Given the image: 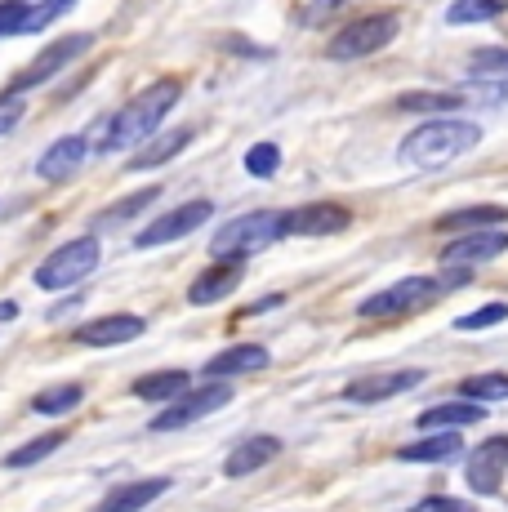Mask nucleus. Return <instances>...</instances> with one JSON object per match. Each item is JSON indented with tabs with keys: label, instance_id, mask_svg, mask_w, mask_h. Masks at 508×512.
Instances as JSON below:
<instances>
[{
	"label": "nucleus",
	"instance_id": "obj_20",
	"mask_svg": "<svg viewBox=\"0 0 508 512\" xmlns=\"http://www.w3.org/2000/svg\"><path fill=\"white\" fill-rule=\"evenodd\" d=\"M459 450H464L459 432H428V437L410 441L406 450H397V459L402 464H455Z\"/></svg>",
	"mask_w": 508,
	"mask_h": 512
},
{
	"label": "nucleus",
	"instance_id": "obj_15",
	"mask_svg": "<svg viewBox=\"0 0 508 512\" xmlns=\"http://www.w3.org/2000/svg\"><path fill=\"white\" fill-rule=\"evenodd\" d=\"M241 281H246V268H241L237 259H219V263H210L205 272H197V281L188 285V303H197V308L219 303V299H228Z\"/></svg>",
	"mask_w": 508,
	"mask_h": 512
},
{
	"label": "nucleus",
	"instance_id": "obj_30",
	"mask_svg": "<svg viewBox=\"0 0 508 512\" xmlns=\"http://www.w3.org/2000/svg\"><path fill=\"white\" fill-rule=\"evenodd\" d=\"M402 107H406V112H437V116H451V112H459V107H464V98H459V90H455V94L419 90V94H406V98H402Z\"/></svg>",
	"mask_w": 508,
	"mask_h": 512
},
{
	"label": "nucleus",
	"instance_id": "obj_29",
	"mask_svg": "<svg viewBox=\"0 0 508 512\" xmlns=\"http://www.w3.org/2000/svg\"><path fill=\"white\" fill-rule=\"evenodd\" d=\"M161 196V187H143V192H134V196H125L121 205H112V210H103L99 219H94V232L99 228H116V223H125V219H134L139 210H148V205Z\"/></svg>",
	"mask_w": 508,
	"mask_h": 512
},
{
	"label": "nucleus",
	"instance_id": "obj_37",
	"mask_svg": "<svg viewBox=\"0 0 508 512\" xmlns=\"http://www.w3.org/2000/svg\"><path fill=\"white\" fill-rule=\"evenodd\" d=\"M410 512H477L468 499H455V495H428V499H419Z\"/></svg>",
	"mask_w": 508,
	"mask_h": 512
},
{
	"label": "nucleus",
	"instance_id": "obj_31",
	"mask_svg": "<svg viewBox=\"0 0 508 512\" xmlns=\"http://www.w3.org/2000/svg\"><path fill=\"white\" fill-rule=\"evenodd\" d=\"M72 5H76V0H41V5H32V9H27V18H23V32H18V36L45 32V27H50L54 18H63Z\"/></svg>",
	"mask_w": 508,
	"mask_h": 512
},
{
	"label": "nucleus",
	"instance_id": "obj_19",
	"mask_svg": "<svg viewBox=\"0 0 508 512\" xmlns=\"http://www.w3.org/2000/svg\"><path fill=\"white\" fill-rule=\"evenodd\" d=\"M85 143L81 134H67V139H58L54 147H45V156L36 161V174L41 179H50V183H58V179H72L76 170H81V161H85Z\"/></svg>",
	"mask_w": 508,
	"mask_h": 512
},
{
	"label": "nucleus",
	"instance_id": "obj_12",
	"mask_svg": "<svg viewBox=\"0 0 508 512\" xmlns=\"http://www.w3.org/2000/svg\"><path fill=\"white\" fill-rule=\"evenodd\" d=\"M148 330V321L134 317V312H112V317H94L85 326H76L72 339L81 348H121V343H134Z\"/></svg>",
	"mask_w": 508,
	"mask_h": 512
},
{
	"label": "nucleus",
	"instance_id": "obj_17",
	"mask_svg": "<svg viewBox=\"0 0 508 512\" xmlns=\"http://www.w3.org/2000/svg\"><path fill=\"white\" fill-rule=\"evenodd\" d=\"M268 348L263 343H232L223 348L219 357L205 361V379H237V374H250V370H263L268 366Z\"/></svg>",
	"mask_w": 508,
	"mask_h": 512
},
{
	"label": "nucleus",
	"instance_id": "obj_7",
	"mask_svg": "<svg viewBox=\"0 0 508 512\" xmlns=\"http://www.w3.org/2000/svg\"><path fill=\"white\" fill-rule=\"evenodd\" d=\"M433 299H442V281H433V277H402V281L388 285V290L370 294L357 312H361V317H402V312H424Z\"/></svg>",
	"mask_w": 508,
	"mask_h": 512
},
{
	"label": "nucleus",
	"instance_id": "obj_33",
	"mask_svg": "<svg viewBox=\"0 0 508 512\" xmlns=\"http://www.w3.org/2000/svg\"><path fill=\"white\" fill-rule=\"evenodd\" d=\"M281 165V147L277 143H254L246 152V170L254 174V179H272Z\"/></svg>",
	"mask_w": 508,
	"mask_h": 512
},
{
	"label": "nucleus",
	"instance_id": "obj_13",
	"mask_svg": "<svg viewBox=\"0 0 508 512\" xmlns=\"http://www.w3.org/2000/svg\"><path fill=\"white\" fill-rule=\"evenodd\" d=\"M428 374L424 370H393V374H366V379H353L344 388V401H357V406H379V401H393L402 392L419 388Z\"/></svg>",
	"mask_w": 508,
	"mask_h": 512
},
{
	"label": "nucleus",
	"instance_id": "obj_4",
	"mask_svg": "<svg viewBox=\"0 0 508 512\" xmlns=\"http://www.w3.org/2000/svg\"><path fill=\"white\" fill-rule=\"evenodd\" d=\"M94 268H99V236H76V241L58 245L50 259L36 268V285L41 290H72Z\"/></svg>",
	"mask_w": 508,
	"mask_h": 512
},
{
	"label": "nucleus",
	"instance_id": "obj_21",
	"mask_svg": "<svg viewBox=\"0 0 508 512\" xmlns=\"http://www.w3.org/2000/svg\"><path fill=\"white\" fill-rule=\"evenodd\" d=\"M192 139H197V130H165V134H156V139H148V143L139 147V152H134V161L125 165V170H134V174L156 170V165L174 161V156H179Z\"/></svg>",
	"mask_w": 508,
	"mask_h": 512
},
{
	"label": "nucleus",
	"instance_id": "obj_8",
	"mask_svg": "<svg viewBox=\"0 0 508 512\" xmlns=\"http://www.w3.org/2000/svg\"><path fill=\"white\" fill-rule=\"evenodd\" d=\"M210 214H214V201H188V205H179V210H165L161 219L148 223V228L134 236V245H139V250H156V245L183 241V236H192L201 223H210Z\"/></svg>",
	"mask_w": 508,
	"mask_h": 512
},
{
	"label": "nucleus",
	"instance_id": "obj_6",
	"mask_svg": "<svg viewBox=\"0 0 508 512\" xmlns=\"http://www.w3.org/2000/svg\"><path fill=\"white\" fill-rule=\"evenodd\" d=\"M393 36H397L393 14H370V18H357V23L339 27V36L326 45V54L335 58V63H353V58H366V54H375V49L393 45Z\"/></svg>",
	"mask_w": 508,
	"mask_h": 512
},
{
	"label": "nucleus",
	"instance_id": "obj_39",
	"mask_svg": "<svg viewBox=\"0 0 508 512\" xmlns=\"http://www.w3.org/2000/svg\"><path fill=\"white\" fill-rule=\"evenodd\" d=\"M14 317H18V303L5 299V303H0V321H14Z\"/></svg>",
	"mask_w": 508,
	"mask_h": 512
},
{
	"label": "nucleus",
	"instance_id": "obj_27",
	"mask_svg": "<svg viewBox=\"0 0 508 512\" xmlns=\"http://www.w3.org/2000/svg\"><path fill=\"white\" fill-rule=\"evenodd\" d=\"M459 397L473 401V406H491V401H508V374H500V370L473 374V379L459 383Z\"/></svg>",
	"mask_w": 508,
	"mask_h": 512
},
{
	"label": "nucleus",
	"instance_id": "obj_3",
	"mask_svg": "<svg viewBox=\"0 0 508 512\" xmlns=\"http://www.w3.org/2000/svg\"><path fill=\"white\" fill-rule=\"evenodd\" d=\"M272 241H281V210H254V214H241V219L223 223L210 241V254L214 259L246 263L250 254L268 250Z\"/></svg>",
	"mask_w": 508,
	"mask_h": 512
},
{
	"label": "nucleus",
	"instance_id": "obj_22",
	"mask_svg": "<svg viewBox=\"0 0 508 512\" xmlns=\"http://www.w3.org/2000/svg\"><path fill=\"white\" fill-rule=\"evenodd\" d=\"M424 432H455L468 428V423L486 419V406H473V401H442V406H428L424 415H415Z\"/></svg>",
	"mask_w": 508,
	"mask_h": 512
},
{
	"label": "nucleus",
	"instance_id": "obj_10",
	"mask_svg": "<svg viewBox=\"0 0 508 512\" xmlns=\"http://www.w3.org/2000/svg\"><path fill=\"white\" fill-rule=\"evenodd\" d=\"M504 472H508V437H486L482 446H473V455H468V464H464L468 490L482 499L500 495Z\"/></svg>",
	"mask_w": 508,
	"mask_h": 512
},
{
	"label": "nucleus",
	"instance_id": "obj_16",
	"mask_svg": "<svg viewBox=\"0 0 508 512\" xmlns=\"http://www.w3.org/2000/svg\"><path fill=\"white\" fill-rule=\"evenodd\" d=\"M165 490H170V477L125 481V486H112V490H107L94 512H143V508H152L156 499L165 495Z\"/></svg>",
	"mask_w": 508,
	"mask_h": 512
},
{
	"label": "nucleus",
	"instance_id": "obj_23",
	"mask_svg": "<svg viewBox=\"0 0 508 512\" xmlns=\"http://www.w3.org/2000/svg\"><path fill=\"white\" fill-rule=\"evenodd\" d=\"M508 223V210L504 205H468V210H451L437 219L442 232H491V228H504Z\"/></svg>",
	"mask_w": 508,
	"mask_h": 512
},
{
	"label": "nucleus",
	"instance_id": "obj_9",
	"mask_svg": "<svg viewBox=\"0 0 508 512\" xmlns=\"http://www.w3.org/2000/svg\"><path fill=\"white\" fill-rule=\"evenodd\" d=\"M90 45H94V36H85V32L58 36V41H54L50 49H41V54H36V63H27V72L14 81V94L32 90V85H45L50 76L63 72V67H72L81 54H90Z\"/></svg>",
	"mask_w": 508,
	"mask_h": 512
},
{
	"label": "nucleus",
	"instance_id": "obj_26",
	"mask_svg": "<svg viewBox=\"0 0 508 512\" xmlns=\"http://www.w3.org/2000/svg\"><path fill=\"white\" fill-rule=\"evenodd\" d=\"M63 446H67V428H54V432H45V437H32L27 446L9 450L5 468H32V464H41V459H50L54 450H63Z\"/></svg>",
	"mask_w": 508,
	"mask_h": 512
},
{
	"label": "nucleus",
	"instance_id": "obj_34",
	"mask_svg": "<svg viewBox=\"0 0 508 512\" xmlns=\"http://www.w3.org/2000/svg\"><path fill=\"white\" fill-rule=\"evenodd\" d=\"M468 72H473L477 81L508 72V49H482V54H473V67H468Z\"/></svg>",
	"mask_w": 508,
	"mask_h": 512
},
{
	"label": "nucleus",
	"instance_id": "obj_36",
	"mask_svg": "<svg viewBox=\"0 0 508 512\" xmlns=\"http://www.w3.org/2000/svg\"><path fill=\"white\" fill-rule=\"evenodd\" d=\"M23 112H27V103H23V94H0V134H9L18 121H23Z\"/></svg>",
	"mask_w": 508,
	"mask_h": 512
},
{
	"label": "nucleus",
	"instance_id": "obj_5",
	"mask_svg": "<svg viewBox=\"0 0 508 512\" xmlns=\"http://www.w3.org/2000/svg\"><path fill=\"white\" fill-rule=\"evenodd\" d=\"M232 401V383L228 379H210V383H197V388H188L183 397H174L170 406L156 415L148 428L152 432H174V428H188V423H197L205 415H214V410H223Z\"/></svg>",
	"mask_w": 508,
	"mask_h": 512
},
{
	"label": "nucleus",
	"instance_id": "obj_32",
	"mask_svg": "<svg viewBox=\"0 0 508 512\" xmlns=\"http://www.w3.org/2000/svg\"><path fill=\"white\" fill-rule=\"evenodd\" d=\"M504 321H508V303H500V299H495V303H486V308H477V312H464V317H459L455 321V330H491V326H504Z\"/></svg>",
	"mask_w": 508,
	"mask_h": 512
},
{
	"label": "nucleus",
	"instance_id": "obj_25",
	"mask_svg": "<svg viewBox=\"0 0 508 512\" xmlns=\"http://www.w3.org/2000/svg\"><path fill=\"white\" fill-rule=\"evenodd\" d=\"M81 401H85V388H81V383H54V388H41V392H36V397H32V410H36V415H50V419H54V415H72Z\"/></svg>",
	"mask_w": 508,
	"mask_h": 512
},
{
	"label": "nucleus",
	"instance_id": "obj_14",
	"mask_svg": "<svg viewBox=\"0 0 508 512\" xmlns=\"http://www.w3.org/2000/svg\"><path fill=\"white\" fill-rule=\"evenodd\" d=\"M508 250V232L504 228H491V232H468V236H455L451 245L442 250V263L451 268H468V263H491Z\"/></svg>",
	"mask_w": 508,
	"mask_h": 512
},
{
	"label": "nucleus",
	"instance_id": "obj_35",
	"mask_svg": "<svg viewBox=\"0 0 508 512\" xmlns=\"http://www.w3.org/2000/svg\"><path fill=\"white\" fill-rule=\"evenodd\" d=\"M23 18H27L23 0H0V36H18L23 32Z\"/></svg>",
	"mask_w": 508,
	"mask_h": 512
},
{
	"label": "nucleus",
	"instance_id": "obj_11",
	"mask_svg": "<svg viewBox=\"0 0 508 512\" xmlns=\"http://www.w3.org/2000/svg\"><path fill=\"white\" fill-rule=\"evenodd\" d=\"M353 223V214L335 201H308L299 210L281 214V236H339Z\"/></svg>",
	"mask_w": 508,
	"mask_h": 512
},
{
	"label": "nucleus",
	"instance_id": "obj_18",
	"mask_svg": "<svg viewBox=\"0 0 508 512\" xmlns=\"http://www.w3.org/2000/svg\"><path fill=\"white\" fill-rule=\"evenodd\" d=\"M281 455V441L277 437H246L241 446H232L228 450V459H223V477H250V472H259L263 464H272V459Z\"/></svg>",
	"mask_w": 508,
	"mask_h": 512
},
{
	"label": "nucleus",
	"instance_id": "obj_2",
	"mask_svg": "<svg viewBox=\"0 0 508 512\" xmlns=\"http://www.w3.org/2000/svg\"><path fill=\"white\" fill-rule=\"evenodd\" d=\"M179 103V81H156L143 94H134L112 121L103 125L99 152H125V147H139L161 134V121L170 116V107Z\"/></svg>",
	"mask_w": 508,
	"mask_h": 512
},
{
	"label": "nucleus",
	"instance_id": "obj_28",
	"mask_svg": "<svg viewBox=\"0 0 508 512\" xmlns=\"http://www.w3.org/2000/svg\"><path fill=\"white\" fill-rule=\"evenodd\" d=\"M508 14V0H455L446 9V23L455 27H468V23H491V18Z\"/></svg>",
	"mask_w": 508,
	"mask_h": 512
},
{
	"label": "nucleus",
	"instance_id": "obj_1",
	"mask_svg": "<svg viewBox=\"0 0 508 512\" xmlns=\"http://www.w3.org/2000/svg\"><path fill=\"white\" fill-rule=\"evenodd\" d=\"M482 143V125L464 121V116H437V121H424L419 130H410L402 147H397V161L410 165V170H442V165L459 161L464 152Z\"/></svg>",
	"mask_w": 508,
	"mask_h": 512
},
{
	"label": "nucleus",
	"instance_id": "obj_24",
	"mask_svg": "<svg viewBox=\"0 0 508 512\" xmlns=\"http://www.w3.org/2000/svg\"><path fill=\"white\" fill-rule=\"evenodd\" d=\"M192 388V374L188 370H156V374H143L134 383V397L139 401H174Z\"/></svg>",
	"mask_w": 508,
	"mask_h": 512
},
{
	"label": "nucleus",
	"instance_id": "obj_38",
	"mask_svg": "<svg viewBox=\"0 0 508 512\" xmlns=\"http://www.w3.org/2000/svg\"><path fill=\"white\" fill-rule=\"evenodd\" d=\"M339 5H344V0H317V5H312L308 9V27H317L321 23V18H326V14H335V9Z\"/></svg>",
	"mask_w": 508,
	"mask_h": 512
}]
</instances>
